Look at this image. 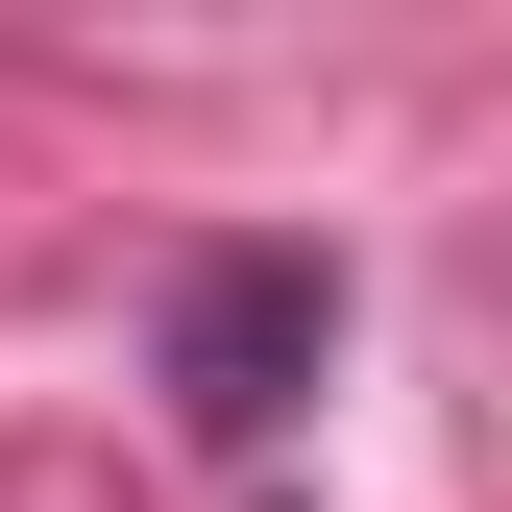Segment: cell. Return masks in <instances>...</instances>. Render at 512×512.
<instances>
[{
    "label": "cell",
    "mask_w": 512,
    "mask_h": 512,
    "mask_svg": "<svg viewBox=\"0 0 512 512\" xmlns=\"http://www.w3.org/2000/svg\"><path fill=\"white\" fill-rule=\"evenodd\" d=\"M317 342H342V269H317V244H220V269L171 293V415L196 439H293Z\"/></svg>",
    "instance_id": "obj_1"
}]
</instances>
